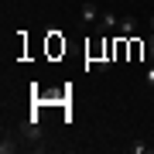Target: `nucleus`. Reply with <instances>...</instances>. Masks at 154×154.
I'll return each instance as SVG.
<instances>
[{"mask_svg":"<svg viewBox=\"0 0 154 154\" xmlns=\"http://www.w3.org/2000/svg\"><path fill=\"white\" fill-rule=\"evenodd\" d=\"M99 17H103V11H99L96 4H82V21H86V24H93V21H99Z\"/></svg>","mask_w":154,"mask_h":154,"instance_id":"nucleus-3","label":"nucleus"},{"mask_svg":"<svg viewBox=\"0 0 154 154\" xmlns=\"http://www.w3.org/2000/svg\"><path fill=\"white\" fill-rule=\"evenodd\" d=\"M147 58L154 62V31H151V38H147Z\"/></svg>","mask_w":154,"mask_h":154,"instance_id":"nucleus-6","label":"nucleus"},{"mask_svg":"<svg viewBox=\"0 0 154 154\" xmlns=\"http://www.w3.org/2000/svg\"><path fill=\"white\" fill-rule=\"evenodd\" d=\"M96 24H99V28H96V34H110L113 28H120V17H116L113 11H103V17H99Z\"/></svg>","mask_w":154,"mask_h":154,"instance_id":"nucleus-1","label":"nucleus"},{"mask_svg":"<svg viewBox=\"0 0 154 154\" xmlns=\"http://www.w3.org/2000/svg\"><path fill=\"white\" fill-rule=\"evenodd\" d=\"M0 151H4V154H11V151H17V144H14V140L4 134V144H0Z\"/></svg>","mask_w":154,"mask_h":154,"instance_id":"nucleus-4","label":"nucleus"},{"mask_svg":"<svg viewBox=\"0 0 154 154\" xmlns=\"http://www.w3.org/2000/svg\"><path fill=\"white\" fill-rule=\"evenodd\" d=\"M120 38L127 41V38H134V34H137V17H120Z\"/></svg>","mask_w":154,"mask_h":154,"instance_id":"nucleus-2","label":"nucleus"},{"mask_svg":"<svg viewBox=\"0 0 154 154\" xmlns=\"http://www.w3.org/2000/svg\"><path fill=\"white\" fill-rule=\"evenodd\" d=\"M130 151H134V154H151V147H147V144H140V140H134Z\"/></svg>","mask_w":154,"mask_h":154,"instance_id":"nucleus-5","label":"nucleus"},{"mask_svg":"<svg viewBox=\"0 0 154 154\" xmlns=\"http://www.w3.org/2000/svg\"><path fill=\"white\" fill-rule=\"evenodd\" d=\"M147 86H151V89H154V65H151V69H147Z\"/></svg>","mask_w":154,"mask_h":154,"instance_id":"nucleus-7","label":"nucleus"},{"mask_svg":"<svg viewBox=\"0 0 154 154\" xmlns=\"http://www.w3.org/2000/svg\"><path fill=\"white\" fill-rule=\"evenodd\" d=\"M151 31H154V17H151Z\"/></svg>","mask_w":154,"mask_h":154,"instance_id":"nucleus-8","label":"nucleus"}]
</instances>
